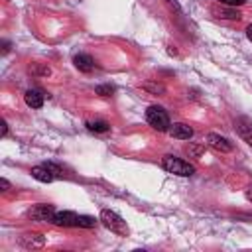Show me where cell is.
<instances>
[{"label": "cell", "mask_w": 252, "mask_h": 252, "mask_svg": "<svg viewBox=\"0 0 252 252\" xmlns=\"http://www.w3.org/2000/svg\"><path fill=\"white\" fill-rule=\"evenodd\" d=\"M203 152H205V148H203L201 144H189V146H187V154H189V158H201Z\"/></svg>", "instance_id": "16"}, {"label": "cell", "mask_w": 252, "mask_h": 252, "mask_svg": "<svg viewBox=\"0 0 252 252\" xmlns=\"http://www.w3.org/2000/svg\"><path fill=\"white\" fill-rule=\"evenodd\" d=\"M96 224L94 217H89V215H79V224L77 226H83V228H93Z\"/></svg>", "instance_id": "17"}, {"label": "cell", "mask_w": 252, "mask_h": 252, "mask_svg": "<svg viewBox=\"0 0 252 252\" xmlns=\"http://www.w3.org/2000/svg\"><path fill=\"white\" fill-rule=\"evenodd\" d=\"M110 232H114V234H120V236H128V232H130V228H128V224H126V220L118 215V213H114V211H108V209H102L100 211V219H98Z\"/></svg>", "instance_id": "2"}, {"label": "cell", "mask_w": 252, "mask_h": 252, "mask_svg": "<svg viewBox=\"0 0 252 252\" xmlns=\"http://www.w3.org/2000/svg\"><path fill=\"white\" fill-rule=\"evenodd\" d=\"M146 122H148L154 130H158V132H167L169 126H171L165 108H161V106H158V104L148 106V110H146Z\"/></svg>", "instance_id": "3"}, {"label": "cell", "mask_w": 252, "mask_h": 252, "mask_svg": "<svg viewBox=\"0 0 252 252\" xmlns=\"http://www.w3.org/2000/svg\"><path fill=\"white\" fill-rule=\"evenodd\" d=\"M165 2H167V6H171V8H173V10H177V12H179V10H181V8H179V4H177V2H175V0H165Z\"/></svg>", "instance_id": "21"}, {"label": "cell", "mask_w": 252, "mask_h": 252, "mask_svg": "<svg viewBox=\"0 0 252 252\" xmlns=\"http://www.w3.org/2000/svg\"><path fill=\"white\" fill-rule=\"evenodd\" d=\"M0 185H2V191H8V189H10V183H8V179H4V177L0 179Z\"/></svg>", "instance_id": "20"}, {"label": "cell", "mask_w": 252, "mask_h": 252, "mask_svg": "<svg viewBox=\"0 0 252 252\" xmlns=\"http://www.w3.org/2000/svg\"><path fill=\"white\" fill-rule=\"evenodd\" d=\"M57 175V169L51 165V163H45V165H35L32 167V177L41 181V183H51Z\"/></svg>", "instance_id": "6"}, {"label": "cell", "mask_w": 252, "mask_h": 252, "mask_svg": "<svg viewBox=\"0 0 252 252\" xmlns=\"http://www.w3.org/2000/svg\"><path fill=\"white\" fill-rule=\"evenodd\" d=\"M73 63H75V67H77L81 73H91V71L94 69V59H93L91 55H87V53H79V55H75Z\"/></svg>", "instance_id": "11"}, {"label": "cell", "mask_w": 252, "mask_h": 252, "mask_svg": "<svg viewBox=\"0 0 252 252\" xmlns=\"http://www.w3.org/2000/svg\"><path fill=\"white\" fill-rule=\"evenodd\" d=\"M217 2H220V4H226V6H242L246 0H217Z\"/></svg>", "instance_id": "19"}, {"label": "cell", "mask_w": 252, "mask_h": 252, "mask_svg": "<svg viewBox=\"0 0 252 252\" xmlns=\"http://www.w3.org/2000/svg\"><path fill=\"white\" fill-rule=\"evenodd\" d=\"M87 128H89L91 132L102 134V132H108V130H110V124L104 122V120H91V122H87Z\"/></svg>", "instance_id": "14"}, {"label": "cell", "mask_w": 252, "mask_h": 252, "mask_svg": "<svg viewBox=\"0 0 252 252\" xmlns=\"http://www.w3.org/2000/svg\"><path fill=\"white\" fill-rule=\"evenodd\" d=\"M94 91H96V94H100V96H110V94L114 93V87H112V85H98Z\"/></svg>", "instance_id": "18"}, {"label": "cell", "mask_w": 252, "mask_h": 252, "mask_svg": "<svg viewBox=\"0 0 252 252\" xmlns=\"http://www.w3.org/2000/svg\"><path fill=\"white\" fill-rule=\"evenodd\" d=\"M161 165H163L165 171H169L173 175H181V177H189V175L195 173V165L193 163H189V161H185V159H181L177 156H171V154L163 156Z\"/></svg>", "instance_id": "1"}, {"label": "cell", "mask_w": 252, "mask_h": 252, "mask_svg": "<svg viewBox=\"0 0 252 252\" xmlns=\"http://www.w3.org/2000/svg\"><path fill=\"white\" fill-rule=\"evenodd\" d=\"M6 132H8V126H6V122H2V136H6Z\"/></svg>", "instance_id": "24"}, {"label": "cell", "mask_w": 252, "mask_h": 252, "mask_svg": "<svg viewBox=\"0 0 252 252\" xmlns=\"http://www.w3.org/2000/svg\"><path fill=\"white\" fill-rule=\"evenodd\" d=\"M234 128H236V132H238V136L252 148V120L250 118H246V116H240V118H236V122H234Z\"/></svg>", "instance_id": "9"}, {"label": "cell", "mask_w": 252, "mask_h": 252, "mask_svg": "<svg viewBox=\"0 0 252 252\" xmlns=\"http://www.w3.org/2000/svg\"><path fill=\"white\" fill-rule=\"evenodd\" d=\"M246 197H248V199H250V201H252V185H250V187H248V189H246Z\"/></svg>", "instance_id": "23"}, {"label": "cell", "mask_w": 252, "mask_h": 252, "mask_svg": "<svg viewBox=\"0 0 252 252\" xmlns=\"http://www.w3.org/2000/svg\"><path fill=\"white\" fill-rule=\"evenodd\" d=\"M246 37H248V39L252 41V24H250V26L246 28Z\"/></svg>", "instance_id": "22"}, {"label": "cell", "mask_w": 252, "mask_h": 252, "mask_svg": "<svg viewBox=\"0 0 252 252\" xmlns=\"http://www.w3.org/2000/svg\"><path fill=\"white\" fill-rule=\"evenodd\" d=\"M24 100H26V104H28L30 108H41V106H43V94H41L39 91H35V89L26 91Z\"/></svg>", "instance_id": "12"}, {"label": "cell", "mask_w": 252, "mask_h": 252, "mask_svg": "<svg viewBox=\"0 0 252 252\" xmlns=\"http://www.w3.org/2000/svg\"><path fill=\"white\" fill-rule=\"evenodd\" d=\"M20 242L24 246H28V248H39V246H43L45 240H43L41 234H26V236L20 238Z\"/></svg>", "instance_id": "13"}, {"label": "cell", "mask_w": 252, "mask_h": 252, "mask_svg": "<svg viewBox=\"0 0 252 252\" xmlns=\"http://www.w3.org/2000/svg\"><path fill=\"white\" fill-rule=\"evenodd\" d=\"M211 14L217 16V18H220V20H230V22H238V20L242 18L240 10H236L234 6L220 4V2H217V4L211 6Z\"/></svg>", "instance_id": "5"}, {"label": "cell", "mask_w": 252, "mask_h": 252, "mask_svg": "<svg viewBox=\"0 0 252 252\" xmlns=\"http://www.w3.org/2000/svg\"><path fill=\"white\" fill-rule=\"evenodd\" d=\"M207 146L213 148V150H217V152H220V154H228V152L232 150V144H230L224 136L215 134V132L207 134Z\"/></svg>", "instance_id": "8"}, {"label": "cell", "mask_w": 252, "mask_h": 252, "mask_svg": "<svg viewBox=\"0 0 252 252\" xmlns=\"http://www.w3.org/2000/svg\"><path fill=\"white\" fill-rule=\"evenodd\" d=\"M55 213H57V211L53 209V205H47V203H37L35 207H32V209H30L28 217H30L32 220H35V222H51Z\"/></svg>", "instance_id": "4"}, {"label": "cell", "mask_w": 252, "mask_h": 252, "mask_svg": "<svg viewBox=\"0 0 252 252\" xmlns=\"http://www.w3.org/2000/svg\"><path fill=\"white\" fill-rule=\"evenodd\" d=\"M167 132H169L173 138H177V140H189V138H193V128H191L189 124H185V122H175V124H171Z\"/></svg>", "instance_id": "10"}, {"label": "cell", "mask_w": 252, "mask_h": 252, "mask_svg": "<svg viewBox=\"0 0 252 252\" xmlns=\"http://www.w3.org/2000/svg\"><path fill=\"white\" fill-rule=\"evenodd\" d=\"M144 87V91H148V93H152V94H163L165 93V87L161 85V83H144L142 85Z\"/></svg>", "instance_id": "15"}, {"label": "cell", "mask_w": 252, "mask_h": 252, "mask_svg": "<svg viewBox=\"0 0 252 252\" xmlns=\"http://www.w3.org/2000/svg\"><path fill=\"white\" fill-rule=\"evenodd\" d=\"M55 226H63V228H69V226H77L79 224V215H75L73 211H57L53 215V220H51Z\"/></svg>", "instance_id": "7"}]
</instances>
